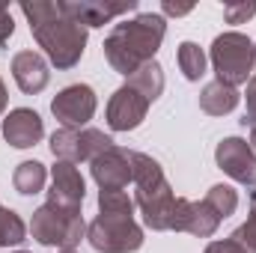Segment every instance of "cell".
I'll use <instances>...</instances> for the list:
<instances>
[{
	"instance_id": "19",
	"label": "cell",
	"mask_w": 256,
	"mask_h": 253,
	"mask_svg": "<svg viewBox=\"0 0 256 253\" xmlns=\"http://www.w3.org/2000/svg\"><path fill=\"white\" fill-rule=\"evenodd\" d=\"M176 60H179V68L188 80H200L206 74V54L196 42H182L176 51Z\"/></svg>"
},
{
	"instance_id": "32",
	"label": "cell",
	"mask_w": 256,
	"mask_h": 253,
	"mask_svg": "<svg viewBox=\"0 0 256 253\" xmlns=\"http://www.w3.org/2000/svg\"><path fill=\"white\" fill-rule=\"evenodd\" d=\"M63 253H74V250H63Z\"/></svg>"
},
{
	"instance_id": "16",
	"label": "cell",
	"mask_w": 256,
	"mask_h": 253,
	"mask_svg": "<svg viewBox=\"0 0 256 253\" xmlns=\"http://www.w3.org/2000/svg\"><path fill=\"white\" fill-rule=\"evenodd\" d=\"M45 182H48V170H45L42 161H21L15 167V173H12V185L24 196L39 194V190L45 188Z\"/></svg>"
},
{
	"instance_id": "11",
	"label": "cell",
	"mask_w": 256,
	"mask_h": 253,
	"mask_svg": "<svg viewBox=\"0 0 256 253\" xmlns=\"http://www.w3.org/2000/svg\"><path fill=\"white\" fill-rule=\"evenodd\" d=\"M84 196H86V185H84V176H80L78 164L57 161L54 170H51L48 200L51 202H60V206H68V208H80L84 206Z\"/></svg>"
},
{
	"instance_id": "26",
	"label": "cell",
	"mask_w": 256,
	"mask_h": 253,
	"mask_svg": "<svg viewBox=\"0 0 256 253\" xmlns=\"http://www.w3.org/2000/svg\"><path fill=\"white\" fill-rule=\"evenodd\" d=\"M12 33H15V21H12V15H9V6L0 3V45H6Z\"/></svg>"
},
{
	"instance_id": "25",
	"label": "cell",
	"mask_w": 256,
	"mask_h": 253,
	"mask_svg": "<svg viewBox=\"0 0 256 253\" xmlns=\"http://www.w3.org/2000/svg\"><path fill=\"white\" fill-rule=\"evenodd\" d=\"M244 98H248V114H244L242 126L254 128L256 126V72H254V78L248 80V92H244Z\"/></svg>"
},
{
	"instance_id": "6",
	"label": "cell",
	"mask_w": 256,
	"mask_h": 253,
	"mask_svg": "<svg viewBox=\"0 0 256 253\" xmlns=\"http://www.w3.org/2000/svg\"><path fill=\"white\" fill-rule=\"evenodd\" d=\"M212 66H214V74L220 84H226V86L248 84L254 78V42L238 30L214 36Z\"/></svg>"
},
{
	"instance_id": "12",
	"label": "cell",
	"mask_w": 256,
	"mask_h": 253,
	"mask_svg": "<svg viewBox=\"0 0 256 253\" xmlns=\"http://www.w3.org/2000/svg\"><path fill=\"white\" fill-rule=\"evenodd\" d=\"M66 12L80 21L86 30L90 27H104L110 24L116 15H126L137 9V0H122V3H102V0H63Z\"/></svg>"
},
{
	"instance_id": "9",
	"label": "cell",
	"mask_w": 256,
	"mask_h": 253,
	"mask_svg": "<svg viewBox=\"0 0 256 253\" xmlns=\"http://www.w3.org/2000/svg\"><path fill=\"white\" fill-rule=\"evenodd\" d=\"M149 104L152 102L146 96H140L131 84H122L108 102V126H110V131H134L146 120Z\"/></svg>"
},
{
	"instance_id": "7",
	"label": "cell",
	"mask_w": 256,
	"mask_h": 253,
	"mask_svg": "<svg viewBox=\"0 0 256 253\" xmlns=\"http://www.w3.org/2000/svg\"><path fill=\"white\" fill-rule=\"evenodd\" d=\"M96 108H98L96 90L86 84L66 86L51 102V114L63 122V128H86V122L96 116Z\"/></svg>"
},
{
	"instance_id": "14",
	"label": "cell",
	"mask_w": 256,
	"mask_h": 253,
	"mask_svg": "<svg viewBox=\"0 0 256 253\" xmlns=\"http://www.w3.org/2000/svg\"><path fill=\"white\" fill-rule=\"evenodd\" d=\"M12 78H15V84H18L21 92L36 96V92H42L48 86L51 72H48V63H45L42 54H36V51H18L12 57Z\"/></svg>"
},
{
	"instance_id": "24",
	"label": "cell",
	"mask_w": 256,
	"mask_h": 253,
	"mask_svg": "<svg viewBox=\"0 0 256 253\" xmlns=\"http://www.w3.org/2000/svg\"><path fill=\"white\" fill-rule=\"evenodd\" d=\"M256 15V3H226L224 6V18L226 24H244L248 18Z\"/></svg>"
},
{
	"instance_id": "8",
	"label": "cell",
	"mask_w": 256,
	"mask_h": 253,
	"mask_svg": "<svg viewBox=\"0 0 256 253\" xmlns=\"http://www.w3.org/2000/svg\"><path fill=\"white\" fill-rule=\"evenodd\" d=\"M214 161L238 185L256 188V152L250 149L248 140H242V137H224L214 146Z\"/></svg>"
},
{
	"instance_id": "2",
	"label": "cell",
	"mask_w": 256,
	"mask_h": 253,
	"mask_svg": "<svg viewBox=\"0 0 256 253\" xmlns=\"http://www.w3.org/2000/svg\"><path fill=\"white\" fill-rule=\"evenodd\" d=\"M167 36V21L158 12H140L128 21H120L104 39V57L120 74L131 78L140 66L152 63Z\"/></svg>"
},
{
	"instance_id": "20",
	"label": "cell",
	"mask_w": 256,
	"mask_h": 253,
	"mask_svg": "<svg viewBox=\"0 0 256 253\" xmlns=\"http://www.w3.org/2000/svg\"><path fill=\"white\" fill-rule=\"evenodd\" d=\"M21 242H27V224L21 220L18 212L0 206V248L21 244Z\"/></svg>"
},
{
	"instance_id": "31",
	"label": "cell",
	"mask_w": 256,
	"mask_h": 253,
	"mask_svg": "<svg viewBox=\"0 0 256 253\" xmlns=\"http://www.w3.org/2000/svg\"><path fill=\"white\" fill-rule=\"evenodd\" d=\"M15 253H30V250H15Z\"/></svg>"
},
{
	"instance_id": "30",
	"label": "cell",
	"mask_w": 256,
	"mask_h": 253,
	"mask_svg": "<svg viewBox=\"0 0 256 253\" xmlns=\"http://www.w3.org/2000/svg\"><path fill=\"white\" fill-rule=\"evenodd\" d=\"M254 72H256V45H254Z\"/></svg>"
},
{
	"instance_id": "21",
	"label": "cell",
	"mask_w": 256,
	"mask_h": 253,
	"mask_svg": "<svg viewBox=\"0 0 256 253\" xmlns=\"http://www.w3.org/2000/svg\"><path fill=\"white\" fill-rule=\"evenodd\" d=\"M220 218H230L236 208H238V194L230 188V185H214V188H208V194L202 196Z\"/></svg>"
},
{
	"instance_id": "17",
	"label": "cell",
	"mask_w": 256,
	"mask_h": 253,
	"mask_svg": "<svg viewBox=\"0 0 256 253\" xmlns=\"http://www.w3.org/2000/svg\"><path fill=\"white\" fill-rule=\"evenodd\" d=\"M128 84L140 92V96H146L149 102H155L161 92H164V68L158 60H152V63L140 66L131 78H128Z\"/></svg>"
},
{
	"instance_id": "29",
	"label": "cell",
	"mask_w": 256,
	"mask_h": 253,
	"mask_svg": "<svg viewBox=\"0 0 256 253\" xmlns=\"http://www.w3.org/2000/svg\"><path fill=\"white\" fill-rule=\"evenodd\" d=\"M6 102H9V92H6V84H3V78H0V114L6 110Z\"/></svg>"
},
{
	"instance_id": "3",
	"label": "cell",
	"mask_w": 256,
	"mask_h": 253,
	"mask_svg": "<svg viewBox=\"0 0 256 253\" xmlns=\"http://www.w3.org/2000/svg\"><path fill=\"white\" fill-rule=\"evenodd\" d=\"M131 182H134V206L140 208L143 224L155 232H167L176 194L170 188L161 164L146 152H131Z\"/></svg>"
},
{
	"instance_id": "27",
	"label": "cell",
	"mask_w": 256,
	"mask_h": 253,
	"mask_svg": "<svg viewBox=\"0 0 256 253\" xmlns=\"http://www.w3.org/2000/svg\"><path fill=\"white\" fill-rule=\"evenodd\" d=\"M202 253H248L238 242H232V238H224V242H212L208 248Z\"/></svg>"
},
{
	"instance_id": "4",
	"label": "cell",
	"mask_w": 256,
	"mask_h": 253,
	"mask_svg": "<svg viewBox=\"0 0 256 253\" xmlns=\"http://www.w3.org/2000/svg\"><path fill=\"white\" fill-rule=\"evenodd\" d=\"M30 236L45 244V248H57V250H74L80 244V238L86 236V224L80 208H68L60 202L45 200L30 220Z\"/></svg>"
},
{
	"instance_id": "13",
	"label": "cell",
	"mask_w": 256,
	"mask_h": 253,
	"mask_svg": "<svg viewBox=\"0 0 256 253\" xmlns=\"http://www.w3.org/2000/svg\"><path fill=\"white\" fill-rule=\"evenodd\" d=\"M42 134H45V122H42V116H39L36 110H30V108H15V110H9L6 120H3V137H6V143L15 146V149H30V146H36V143L42 140Z\"/></svg>"
},
{
	"instance_id": "1",
	"label": "cell",
	"mask_w": 256,
	"mask_h": 253,
	"mask_svg": "<svg viewBox=\"0 0 256 253\" xmlns=\"http://www.w3.org/2000/svg\"><path fill=\"white\" fill-rule=\"evenodd\" d=\"M21 12L30 21V33L57 68H74L86 48V27L66 12L63 0H24Z\"/></svg>"
},
{
	"instance_id": "28",
	"label": "cell",
	"mask_w": 256,
	"mask_h": 253,
	"mask_svg": "<svg viewBox=\"0 0 256 253\" xmlns=\"http://www.w3.org/2000/svg\"><path fill=\"white\" fill-rule=\"evenodd\" d=\"M161 9H164V15H188L194 6L188 3V6H176V3H161Z\"/></svg>"
},
{
	"instance_id": "23",
	"label": "cell",
	"mask_w": 256,
	"mask_h": 253,
	"mask_svg": "<svg viewBox=\"0 0 256 253\" xmlns=\"http://www.w3.org/2000/svg\"><path fill=\"white\" fill-rule=\"evenodd\" d=\"M188 218H191V200L176 196V206H173V214H170V230L173 232H185L188 230Z\"/></svg>"
},
{
	"instance_id": "15",
	"label": "cell",
	"mask_w": 256,
	"mask_h": 253,
	"mask_svg": "<svg viewBox=\"0 0 256 253\" xmlns=\"http://www.w3.org/2000/svg\"><path fill=\"white\" fill-rule=\"evenodd\" d=\"M238 102H242L238 90H236V86H226V84H220V80L206 84L202 92H200V108H202L208 116H224V114L236 110Z\"/></svg>"
},
{
	"instance_id": "22",
	"label": "cell",
	"mask_w": 256,
	"mask_h": 253,
	"mask_svg": "<svg viewBox=\"0 0 256 253\" xmlns=\"http://www.w3.org/2000/svg\"><path fill=\"white\" fill-rule=\"evenodd\" d=\"M230 238L238 242L248 253H256V188L250 190V214H248V220H244Z\"/></svg>"
},
{
	"instance_id": "18",
	"label": "cell",
	"mask_w": 256,
	"mask_h": 253,
	"mask_svg": "<svg viewBox=\"0 0 256 253\" xmlns=\"http://www.w3.org/2000/svg\"><path fill=\"white\" fill-rule=\"evenodd\" d=\"M220 220H224V218H220L206 200H200V202L191 200V218H188V230H185V232H191L196 238H212V236L218 232Z\"/></svg>"
},
{
	"instance_id": "5",
	"label": "cell",
	"mask_w": 256,
	"mask_h": 253,
	"mask_svg": "<svg viewBox=\"0 0 256 253\" xmlns=\"http://www.w3.org/2000/svg\"><path fill=\"white\" fill-rule=\"evenodd\" d=\"M86 242L98 253H134L143 248V226L134 212H98L86 226Z\"/></svg>"
},
{
	"instance_id": "10",
	"label": "cell",
	"mask_w": 256,
	"mask_h": 253,
	"mask_svg": "<svg viewBox=\"0 0 256 253\" xmlns=\"http://www.w3.org/2000/svg\"><path fill=\"white\" fill-rule=\"evenodd\" d=\"M90 170L98 190H126L131 182V152L122 146H110L90 161Z\"/></svg>"
}]
</instances>
